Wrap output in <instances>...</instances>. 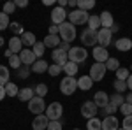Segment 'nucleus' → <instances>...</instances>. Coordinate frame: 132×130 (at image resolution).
Wrapping results in <instances>:
<instances>
[{"mask_svg":"<svg viewBox=\"0 0 132 130\" xmlns=\"http://www.w3.org/2000/svg\"><path fill=\"white\" fill-rule=\"evenodd\" d=\"M58 35H60V39L63 40V42L69 44V42H72V40L76 39V27L72 25L71 21H69V23H62Z\"/></svg>","mask_w":132,"mask_h":130,"instance_id":"f257e3e1","label":"nucleus"},{"mask_svg":"<svg viewBox=\"0 0 132 130\" xmlns=\"http://www.w3.org/2000/svg\"><path fill=\"white\" fill-rule=\"evenodd\" d=\"M69 55V62H74V63H83V62L86 60V56H88V51L85 49V48H79V46H76V48H71V51L67 53Z\"/></svg>","mask_w":132,"mask_h":130,"instance_id":"f03ea898","label":"nucleus"},{"mask_svg":"<svg viewBox=\"0 0 132 130\" xmlns=\"http://www.w3.org/2000/svg\"><path fill=\"white\" fill-rule=\"evenodd\" d=\"M88 18H90V14L88 12H85L81 9H72L69 12V20L71 23L76 27V25H85V23H88Z\"/></svg>","mask_w":132,"mask_h":130,"instance_id":"7ed1b4c3","label":"nucleus"},{"mask_svg":"<svg viewBox=\"0 0 132 130\" xmlns=\"http://www.w3.org/2000/svg\"><path fill=\"white\" fill-rule=\"evenodd\" d=\"M62 112H63V107L60 102H51L46 109V116L50 121H58L62 118Z\"/></svg>","mask_w":132,"mask_h":130,"instance_id":"20e7f679","label":"nucleus"},{"mask_svg":"<svg viewBox=\"0 0 132 130\" xmlns=\"http://www.w3.org/2000/svg\"><path fill=\"white\" fill-rule=\"evenodd\" d=\"M76 88H78V81H76V77H69V76H65V77L62 79L60 91L63 93V95H72V93L76 91Z\"/></svg>","mask_w":132,"mask_h":130,"instance_id":"39448f33","label":"nucleus"},{"mask_svg":"<svg viewBox=\"0 0 132 130\" xmlns=\"http://www.w3.org/2000/svg\"><path fill=\"white\" fill-rule=\"evenodd\" d=\"M28 111H30V112H34L35 116L42 114V112L46 111V104H44V99L35 95V97H34V99L28 102Z\"/></svg>","mask_w":132,"mask_h":130,"instance_id":"423d86ee","label":"nucleus"},{"mask_svg":"<svg viewBox=\"0 0 132 130\" xmlns=\"http://www.w3.org/2000/svg\"><path fill=\"white\" fill-rule=\"evenodd\" d=\"M79 39L85 46H93L95 48V44H97V30H90V28H85L81 32V35H79Z\"/></svg>","mask_w":132,"mask_h":130,"instance_id":"0eeeda50","label":"nucleus"},{"mask_svg":"<svg viewBox=\"0 0 132 130\" xmlns=\"http://www.w3.org/2000/svg\"><path fill=\"white\" fill-rule=\"evenodd\" d=\"M106 65L104 63H93L90 67V77H92V81H102L104 79V76H106Z\"/></svg>","mask_w":132,"mask_h":130,"instance_id":"6e6552de","label":"nucleus"},{"mask_svg":"<svg viewBox=\"0 0 132 130\" xmlns=\"http://www.w3.org/2000/svg\"><path fill=\"white\" fill-rule=\"evenodd\" d=\"M111 39H113V33L109 28H101V30L97 32V44L102 46V48H108L113 42Z\"/></svg>","mask_w":132,"mask_h":130,"instance_id":"1a4fd4ad","label":"nucleus"},{"mask_svg":"<svg viewBox=\"0 0 132 130\" xmlns=\"http://www.w3.org/2000/svg\"><path fill=\"white\" fill-rule=\"evenodd\" d=\"M81 114L86 118V120L95 118V114H97V106H95V102H93V100H86V102H83Z\"/></svg>","mask_w":132,"mask_h":130,"instance_id":"9d476101","label":"nucleus"},{"mask_svg":"<svg viewBox=\"0 0 132 130\" xmlns=\"http://www.w3.org/2000/svg\"><path fill=\"white\" fill-rule=\"evenodd\" d=\"M67 16H69V14L62 9V7L56 5L55 9L51 11V23H53V25H56V27H60L62 23H65V18H67Z\"/></svg>","mask_w":132,"mask_h":130,"instance_id":"9b49d317","label":"nucleus"},{"mask_svg":"<svg viewBox=\"0 0 132 130\" xmlns=\"http://www.w3.org/2000/svg\"><path fill=\"white\" fill-rule=\"evenodd\" d=\"M92 55H93V58H95L97 63H106V62L111 58V56H109V53H108V49H106V48H102V46H95L93 51H92Z\"/></svg>","mask_w":132,"mask_h":130,"instance_id":"f8f14e48","label":"nucleus"},{"mask_svg":"<svg viewBox=\"0 0 132 130\" xmlns=\"http://www.w3.org/2000/svg\"><path fill=\"white\" fill-rule=\"evenodd\" d=\"M51 58H53V62H55V65L63 67V65L69 62V55H67L65 51H62L60 48H56V49H53V53H51Z\"/></svg>","mask_w":132,"mask_h":130,"instance_id":"ddd939ff","label":"nucleus"},{"mask_svg":"<svg viewBox=\"0 0 132 130\" xmlns=\"http://www.w3.org/2000/svg\"><path fill=\"white\" fill-rule=\"evenodd\" d=\"M48 125H50V120H48L46 114H39L32 121V128L34 130H48Z\"/></svg>","mask_w":132,"mask_h":130,"instance_id":"4468645a","label":"nucleus"},{"mask_svg":"<svg viewBox=\"0 0 132 130\" xmlns=\"http://www.w3.org/2000/svg\"><path fill=\"white\" fill-rule=\"evenodd\" d=\"M20 58H21V63H23V65H28V67H30V65L35 63V58H37V56L34 55L32 49H23L20 53Z\"/></svg>","mask_w":132,"mask_h":130,"instance_id":"2eb2a0df","label":"nucleus"},{"mask_svg":"<svg viewBox=\"0 0 132 130\" xmlns=\"http://www.w3.org/2000/svg\"><path fill=\"white\" fill-rule=\"evenodd\" d=\"M120 128V123H118V118L114 116H106L102 120V130H118Z\"/></svg>","mask_w":132,"mask_h":130,"instance_id":"dca6fc26","label":"nucleus"},{"mask_svg":"<svg viewBox=\"0 0 132 130\" xmlns=\"http://www.w3.org/2000/svg\"><path fill=\"white\" fill-rule=\"evenodd\" d=\"M93 102H95L97 107H102V109H104V107L109 104V95H108L106 91H97L95 97H93Z\"/></svg>","mask_w":132,"mask_h":130,"instance_id":"f3484780","label":"nucleus"},{"mask_svg":"<svg viewBox=\"0 0 132 130\" xmlns=\"http://www.w3.org/2000/svg\"><path fill=\"white\" fill-rule=\"evenodd\" d=\"M7 49L12 53V55H20L21 51H23V42H21L20 37H12L9 40V48Z\"/></svg>","mask_w":132,"mask_h":130,"instance_id":"a211bd4d","label":"nucleus"},{"mask_svg":"<svg viewBox=\"0 0 132 130\" xmlns=\"http://www.w3.org/2000/svg\"><path fill=\"white\" fill-rule=\"evenodd\" d=\"M42 42H44V46H46V48H53V49H56V48L60 46L62 39H60V35H50V33H48V35L44 37Z\"/></svg>","mask_w":132,"mask_h":130,"instance_id":"6ab92c4d","label":"nucleus"},{"mask_svg":"<svg viewBox=\"0 0 132 130\" xmlns=\"http://www.w3.org/2000/svg\"><path fill=\"white\" fill-rule=\"evenodd\" d=\"M114 48L118 51H130L132 49V40L129 37H122V39H118L114 42Z\"/></svg>","mask_w":132,"mask_h":130,"instance_id":"aec40b11","label":"nucleus"},{"mask_svg":"<svg viewBox=\"0 0 132 130\" xmlns=\"http://www.w3.org/2000/svg\"><path fill=\"white\" fill-rule=\"evenodd\" d=\"M101 25H102V28H111L113 25H114L113 14L109 12V11H104V12H101Z\"/></svg>","mask_w":132,"mask_h":130,"instance_id":"412c9836","label":"nucleus"},{"mask_svg":"<svg viewBox=\"0 0 132 130\" xmlns=\"http://www.w3.org/2000/svg\"><path fill=\"white\" fill-rule=\"evenodd\" d=\"M92 86H93V81H92L90 76H81L79 79H78V88L83 91H86V90H90Z\"/></svg>","mask_w":132,"mask_h":130,"instance_id":"4be33fe9","label":"nucleus"},{"mask_svg":"<svg viewBox=\"0 0 132 130\" xmlns=\"http://www.w3.org/2000/svg\"><path fill=\"white\" fill-rule=\"evenodd\" d=\"M50 69V65L46 63V62L39 58V60H35V63L32 65V72H35V74H42V72H46V70Z\"/></svg>","mask_w":132,"mask_h":130,"instance_id":"5701e85b","label":"nucleus"},{"mask_svg":"<svg viewBox=\"0 0 132 130\" xmlns=\"http://www.w3.org/2000/svg\"><path fill=\"white\" fill-rule=\"evenodd\" d=\"M86 25H88V28H90V30H101L102 28V25H101V16H97V14H92L90 18H88V23H86Z\"/></svg>","mask_w":132,"mask_h":130,"instance_id":"b1692460","label":"nucleus"},{"mask_svg":"<svg viewBox=\"0 0 132 130\" xmlns=\"http://www.w3.org/2000/svg\"><path fill=\"white\" fill-rule=\"evenodd\" d=\"M35 90L34 88H23V90H20V93H18V97H20V100H23V102H30L35 95Z\"/></svg>","mask_w":132,"mask_h":130,"instance_id":"393cba45","label":"nucleus"},{"mask_svg":"<svg viewBox=\"0 0 132 130\" xmlns=\"http://www.w3.org/2000/svg\"><path fill=\"white\" fill-rule=\"evenodd\" d=\"M20 39H21V42H23L25 46H34V44L37 42V40H35V33H34V32H25Z\"/></svg>","mask_w":132,"mask_h":130,"instance_id":"a878e982","label":"nucleus"},{"mask_svg":"<svg viewBox=\"0 0 132 130\" xmlns=\"http://www.w3.org/2000/svg\"><path fill=\"white\" fill-rule=\"evenodd\" d=\"M62 69H63V72H65L69 77H74L76 72H78V63H74V62H67Z\"/></svg>","mask_w":132,"mask_h":130,"instance_id":"bb28decb","label":"nucleus"},{"mask_svg":"<svg viewBox=\"0 0 132 130\" xmlns=\"http://www.w3.org/2000/svg\"><path fill=\"white\" fill-rule=\"evenodd\" d=\"M95 7V0H78V9L88 12L90 9Z\"/></svg>","mask_w":132,"mask_h":130,"instance_id":"cd10ccee","label":"nucleus"},{"mask_svg":"<svg viewBox=\"0 0 132 130\" xmlns=\"http://www.w3.org/2000/svg\"><path fill=\"white\" fill-rule=\"evenodd\" d=\"M9 69L5 65H0V86H5L9 83Z\"/></svg>","mask_w":132,"mask_h":130,"instance_id":"c85d7f7f","label":"nucleus"},{"mask_svg":"<svg viewBox=\"0 0 132 130\" xmlns=\"http://www.w3.org/2000/svg\"><path fill=\"white\" fill-rule=\"evenodd\" d=\"M86 130H102V121L95 116L92 120L86 121Z\"/></svg>","mask_w":132,"mask_h":130,"instance_id":"c756f323","label":"nucleus"},{"mask_svg":"<svg viewBox=\"0 0 132 130\" xmlns=\"http://www.w3.org/2000/svg\"><path fill=\"white\" fill-rule=\"evenodd\" d=\"M109 104L116 106V107L120 109V106H123V104H125V97H123L122 93H114V95H111V97H109Z\"/></svg>","mask_w":132,"mask_h":130,"instance_id":"7c9ffc66","label":"nucleus"},{"mask_svg":"<svg viewBox=\"0 0 132 130\" xmlns=\"http://www.w3.org/2000/svg\"><path fill=\"white\" fill-rule=\"evenodd\" d=\"M5 93H7V97H18V93H20V90H18V86L14 84V83H7L5 84Z\"/></svg>","mask_w":132,"mask_h":130,"instance_id":"2f4dec72","label":"nucleus"},{"mask_svg":"<svg viewBox=\"0 0 132 130\" xmlns=\"http://www.w3.org/2000/svg\"><path fill=\"white\" fill-rule=\"evenodd\" d=\"M11 27V20H9V14H5L4 11L0 12V30H5Z\"/></svg>","mask_w":132,"mask_h":130,"instance_id":"473e14b6","label":"nucleus"},{"mask_svg":"<svg viewBox=\"0 0 132 130\" xmlns=\"http://www.w3.org/2000/svg\"><path fill=\"white\" fill-rule=\"evenodd\" d=\"M116 74V79H120V81H127L129 79V76H130V70L129 69H123V67H120V69L114 72Z\"/></svg>","mask_w":132,"mask_h":130,"instance_id":"72a5a7b5","label":"nucleus"},{"mask_svg":"<svg viewBox=\"0 0 132 130\" xmlns=\"http://www.w3.org/2000/svg\"><path fill=\"white\" fill-rule=\"evenodd\" d=\"M11 30H12V33H14V37H18V35H23L25 33V30H23V27H21V23H11V27H9Z\"/></svg>","mask_w":132,"mask_h":130,"instance_id":"f704fd0d","label":"nucleus"},{"mask_svg":"<svg viewBox=\"0 0 132 130\" xmlns=\"http://www.w3.org/2000/svg\"><path fill=\"white\" fill-rule=\"evenodd\" d=\"M34 55H35V56H42V55H44V51H46V46H44V42H35V44H34Z\"/></svg>","mask_w":132,"mask_h":130,"instance_id":"c9c22d12","label":"nucleus"},{"mask_svg":"<svg viewBox=\"0 0 132 130\" xmlns=\"http://www.w3.org/2000/svg\"><path fill=\"white\" fill-rule=\"evenodd\" d=\"M32 72V67H28V65H21L20 69H18V76H20L21 79H27L28 76H30Z\"/></svg>","mask_w":132,"mask_h":130,"instance_id":"e433bc0d","label":"nucleus"},{"mask_svg":"<svg viewBox=\"0 0 132 130\" xmlns=\"http://www.w3.org/2000/svg\"><path fill=\"white\" fill-rule=\"evenodd\" d=\"M104 65H106V69H108V70H114V72L120 69V63H118V60H116V58H109V60L106 62Z\"/></svg>","mask_w":132,"mask_h":130,"instance_id":"4c0bfd02","label":"nucleus"},{"mask_svg":"<svg viewBox=\"0 0 132 130\" xmlns=\"http://www.w3.org/2000/svg\"><path fill=\"white\" fill-rule=\"evenodd\" d=\"M113 86H114V90H116V93H122V91H125V90H127V81L114 79V83H113Z\"/></svg>","mask_w":132,"mask_h":130,"instance_id":"58836bf2","label":"nucleus"},{"mask_svg":"<svg viewBox=\"0 0 132 130\" xmlns=\"http://www.w3.org/2000/svg\"><path fill=\"white\" fill-rule=\"evenodd\" d=\"M46 93H48V84H44V83H39V84L35 86V95L44 99V95H46Z\"/></svg>","mask_w":132,"mask_h":130,"instance_id":"ea45409f","label":"nucleus"},{"mask_svg":"<svg viewBox=\"0 0 132 130\" xmlns=\"http://www.w3.org/2000/svg\"><path fill=\"white\" fill-rule=\"evenodd\" d=\"M9 65L12 67V69H20L21 65H23V63H21L20 55H12V56L9 58Z\"/></svg>","mask_w":132,"mask_h":130,"instance_id":"a19ab883","label":"nucleus"},{"mask_svg":"<svg viewBox=\"0 0 132 130\" xmlns=\"http://www.w3.org/2000/svg\"><path fill=\"white\" fill-rule=\"evenodd\" d=\"M122 128H123V130H132V114H130V116H125V118H123Z\"/></svg>","mask_w":132,"mask_h":130,"instance_id":"79ce46f5","label":"nucleus"},{"mask_svg":"<svg viewBox=\"0 0 132 130\" xmlns=\"http://www.w3.org/2000/svg\"><path fill=\"white\" fill-rule=\"evenodd\" d=\"M120 112H122L123 116H130V114H132V106L125 102L123 106H120Z\"/></svg>","mask_w":132,"mask_h":130,"instance_id":"37998d69","label":"nucleus"},{"mask_svg":"<svg viewBox=\"0 0 132 130\" xmlns=\"http://www.w3.org/2000/svg\"><path fill=\"white\" fill-rule=\"evenodd\" d=\"M14 9H16V4H14V2H5V4H4V12H5V14H12Z\"/></svg>","mask_w":132,"mask_h":130,"instance_id":"c03bdc74","label":"nucleus"},{"mask_svg":"<svg viewBox=\"0 0 132 130\" xmlns=\"http://www.w3.org/2000/svg\"><path fill=\"white\" fill-rule=\"evenodd\" d=\"M48 72H50V76H53V77H55V76H58V74L62 72V67H60V65H55V63H53V65H50Z\"/></svg>","mask_w":132,"mask_h":130,"instance_id":"a18cd8bd","label":"nucleus"},{"mask_svg":"<svg viewBox=\"0 0 132 130\" xmlns=\"http://www.w3.org/2000/svg\"><path fill=\"white\" fill-rule=\"evenodd\" d=\"M116 111H118V107L113 106V104H108V106L104 107V112H106L108 116H113V112H116Z\"/></svg>","mask_w":132,"mask_h":130,"instance_id":"49530a36","label":"nucleus"},{"mask_svg":"<svg viewBox=\"0 0 132 130\" xmlns=\"http://www.w3.org/2000/svg\"><path fill=\"white\" fill-rule=\"evenodd\" d=\"M48 130H62V123L60 121H50Z\"/></svg>","mask_w":132,"mask_h":130,"instance_id":"de8ad7c7","label":"nucleus"},{"mask_svg":"<svg viewBox=\"0 0 132 130\" xmlns=\"http://www.w3.org/2000/svg\"><path fill=\"white\" fill-rule=\"evenodd\" d=\"M58 32H60V27H56V25L50 27V35H58Z\"/></svg>","mask_w":132,"mask_h":130,"instance_id":"09e8293b","label":"nucleus"},{"mask_svg":"<svg viewBox=\"0 0 132 130\" xmlns=\"http://www.w3.org/2000/svg\"><path fill=\"white\" fill-rule=\"evenodd\" d=\"M62 51H65V53H69L71 51V44H67V42H60V46H58Z\"/></svg>","mask_w":132,"mask_h":130,"instance_id":"8fccbe9b","label":"nucleus"},{"mask_svg":"<svg viewBox=\"0 0 132 130\" xmlns=\"http://www.w3.org/2000/svg\"><path fill=\"white\" fill-rule=\"evenodd\" d=\"M14 4H16V7H27L28 5V0H16Z\"/></svg>","mask_w":132,"mask_h":130,"instance_id":"3c124183","label":"nucleus"},{"mask_svg":"<svg viewBox=\"0 0 132 130\" xmlns=\"http://www.w3.org/2000/svg\"><path fill=\"white\" fill-rule=\"evenodd\" d=\"M56 5H58V7H62V9H63V7H65V5H69V0H56Z\"/></svg>","mask_w":132,"mask_h":130,"instance_id":"603ef678","label":"nucleus"},{"mask_svg":"<svg viewBox=\"0 0 132 130\" xmlns=\"http://www.w3.org/2000/svg\"><path fill=\"white\" fill-rule=\"evenodd\" d=\"M5 95H7V93H5V86H0V100L5 99Z\"/></svg>","mask_w":132,"mask_h":130,"instance_id":"864d4df0","label":"nucleus"},{"mask_svg":"<svg viewBox=\"0 0 132 130\" xmlns=\"http://www.w3.org/2000/svg\"><path fill=\"white\" fill-rule=\"evenodd\" d=\"M127 88H129V90L132 91V74L129 76V79H127Z\"/></svg>","mask_w":132,"mask_h":130,"instance_id":"5fc2aeb1","label":"nucleus"},{"mask_svg":"<svg viewBox=\"0 0 132 130\" xmlns=\"http://www.w3.org/2000/svg\"><path fill=\"white\" fill-rule=\"evenodd\" d=\"M109 30H111V33H114V32H118V30H120V27H118V23H114V25H113V27L109 28Z\"/></svg>","mask_w":132,"mask_h":130,"instance_id":"6e6d98bb","label":"nucleus"},{"mask_svg":"<svg viewBox=\"0 0 132 130\" xmlns=\"http://www.w3.org/2000/svg\"><path fill=\"white\" fill-rule=\"evenodd\" d=\"M69 5L74 7V9H78V0H69Z\"/></svg>","mask_w":132,"mask_h":130,"instance_id":"4d7b16f0","label":"nucleus"},{"mask_svg":"<svg viewBox=\"0 0 132 130\" xmlns=\"http://www.w3.org/2000/svg\"><path fill=\"white\" fill-rule=\"evenodd\" d=\"M125 102H127V104H130V106H132V91L129 93V95H127V97H125Z\"/></svg>","mask_w":132,"mask_h":130,"instance_id":"13d9d810","label":"nucleus"},{"mask_svg":"<svg viewBox=\"0 0 132 130\" xmlns=\"http://www.w3.org/2000/svg\"><path fill=\"white\" fill-rule=\"evenodd\" d=\"M42 4H44V5H53L55 0H42Z\"/></svg>","mask_w":132,"mask_h":130,"instance_id":"bf43d9fd","label":"nucleus"},{"mask_svg":"<svg viewBox=\"0 0 132 130\" xmlns=\"http://www.w3.org/2000/svg\"><path fill=\"white\" fill-rule=\"evenodd\" d=\"M4 42H5V40H4V39H2V37H0V48L4 46Z\"/></svg>","mask_w":132,"mask_h":130,"instance_id":"052dcab7","label":"nucleus"},{"mask_svg":"<svg viewBox=\"0 0 132 130\" xmlns=\"http://www.w3.org/2000/svg\"><path fill=\"white\" fill-rule=\"evenodd\" d=\"M74 130H79V128H74Z\"/></svg>","mask_w":132,"mask_h":130,"instance_id":"680f3d73","label":"nucleus"},{"mask_svg":"<svg viewBox=\"0 0 132 130\" xmlns=\"http://www.w3.org/2000/svg\"><path fill=\"white\" fill-rule=\"evenodd\" d=\"M118 130H123V128H118Z\"/></svg>","mask_w":132,"mask_h":130,"instance_id":"e2e57ef3","label":"nucleus"}]
</instances>
